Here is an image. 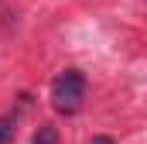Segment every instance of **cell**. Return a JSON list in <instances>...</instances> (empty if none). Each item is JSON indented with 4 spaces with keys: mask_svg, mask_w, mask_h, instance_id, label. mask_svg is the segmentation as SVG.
<instances>
[{
    "mask_svg": "<svg viewBox=\"0 0 147 144\" xmlns=\"http://www.w3.org/2000/svg\"><path fill=\"white\" fill-rule=\"evenodd\" d=\"M86 103V75L79 69H62L51 79V107L65 117L79 113Z\"/></svg>",
    "mask_w": 147,
    "mask_h": 144,
    "instance_id": "obj_1",
    "label": "cell"
},
{
    "mask_svg": "<svg viewBox=\"0 0 147 144\" xmlns=\"http://www.w3.org/2000/svg\"><path fill=\"white\" fill-rule=\"evenodd\" d=\"M89 144H116V141H113V137H106V134H96Z\"/></svg>",
    "mask_w": 147,
    "mask_h": 144,
    "instance_id": "obj_4",
    "label": "cell"
},
{
    "mask_svg": "<svg viewBox=\"0 0 147 144\" xmlns=\"http://www.w3.org/2000/svg\"><path fill=\"white\" fill-rule=\"evenodd\" d=\"M14 127H17V117H0V144H10L14 141Z\"/></svg>",
    "mask_w": 147,
    "mask_h": 144,
    "instance_id": "obj_3",
    "label": "cell"
},
{
    "mask_svg": "<svg viewBox=\"0 0 147 144\" xmlns=\"http://www.w3.org/2000/svg\"><path fill=\"white\" fill-rule=\"evenodd\" d=\"M31 144H58V130L51 127V124H41L38 127V134H34V141Z\"/></svg>",
    "mask_w": 147,
    "mask_h": 144,
    "instance_id": "obj_2",
    "label": "cell"
}]
</instances>
